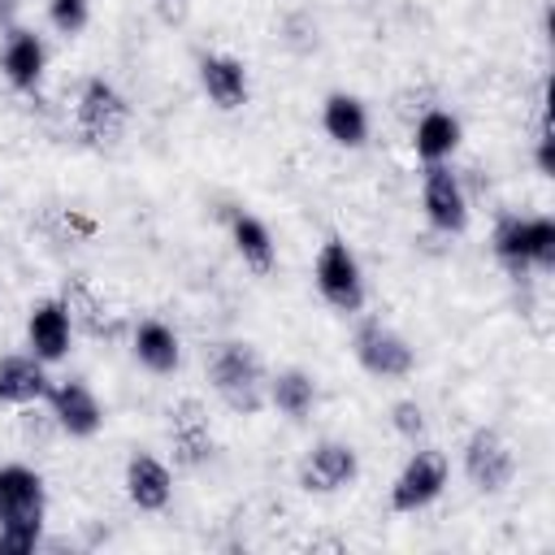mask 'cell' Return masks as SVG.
<instances>
[{
    "label": "cell",
    "instance_id": "obj_1",
    "mask_svg": "<svg viewBox=\"0 0 555 555\" xmlns=\"http://www.w3.org/2000/svg\"><path fill=\"white\" fill-rule=\"evenodd\" d=\"M208 382L217 390V399L238 412V416H256L269 403V373L264 360L251 343L243 338H225L208 351Z\"/></svg>",
    "mask_w": 555,
    "mask_h": 555
},
{
    "label": "cell",
    "instance_id": "obj_2",
    "mask_svg": "<svg viewBox=\"0 0 555 555\" xmlns=\"http://www.w3.org/2000/svg\"><path fill=\"white\" fill-rule=\"evenodd\" d=\"M490 251L512 278L551 273L555 269V217H546V212H538V217L503 212L490 230Z\"/></svg>",
    "mask_w": 555,
    "mask_h": 555
},
{
    "label": "cell",
    "instance_id": "obj_3",
    "mask_svg": "<svg viewBox=\"0 0 555 555\" xmlns=\"http://www.w3.org/2000/svg\"><path fill=\"white\" fill-rule=\"evenodd\" d=\"M312 286H317V295H321L334 312H343V317H360V312H364V299H369L364 269H360V256H356L338 234H330V238L317 247Z\"/></svg>",
    "mask_w": 555,
    "mask_h": 555
},
{
    "label": "cell",
    "instance_id": "obj_4",
    "mask_svg": "<svg viewBox=\"0 0 555 555\" xmlns=\"http://www.w3.org/2000/svg\"><path fill=\"white\" fill-rule=\"evenodd\" d=\"M351 356H356V364H360L369 377H377V382H403V377H412V369H416L412 343H408L395 325H386L382 317H360V321H356Z\"/></svg>",
    "mask_w": 555,
    "mask_h": 555
},
{
    "label": "cell",
    "instance_id": "obj_5",
    "mask_svg": "<svg viewBox=\"0 0 555 555\" xmlns=\"http://www.w3.org/2000/svg\"><path fill=\"white\" fill-rule=\"evenodd\" d=\"M447 477H451V464L438 447H421L403 460V468L395 473L390 481V507L399 516H412V512H425L442 499L447 490Z\"/></svg>",
    "mask_w": 555,
    "mask_h": 555
},
{
    "label": "cell",
    "instance_id": "obj_6",
    "mask_svg": "<svg viewBox=\"0 0 555 555\" xmlns=\"http://www.w3.org/2000/svg\"><path fill=\"white\" fill-rule=\"evenodd\" d=\"M74 126L95 147L117 143L130 126V104L108 78H87L82 91H78V104H74Z\"/></svg>",
    "mask_w": 555,
    "mask_h": 555
},
{
    "label": "cell",
    "instance_id": "obj_7",
    "mask_svg": "<svg viewBox=\"0 0 555 555\" xmlns=\"http://www.w3.org/2000/svg\"><path fill=\"white\" fill-rule=\"evenodd\" d=\"M460 464H464V477H468V486H473L477 494H503V490L512 486V477H516V451H512V442H507L499 429H490V425H477V429L464 438Z\"/></svg>",
    "mask_w": 555,
    "mask_h": 555
},
{
    "label": "cell",
    "instance_id": "obj_8",
    "mask_svg": "<svg viewBox=\"0 0 555 555\" xmlns=\"http://www.w3.org/2000/svg\"><path fill=\"white\" fill-rule=\"evenodd\" d=\"M421 208H425L429 230H438V234H464L468 230V195H464L460 173L447 160L425 165V173H421Z\"/></svg>",
    "mask_w": 555,
    "mask_h": 555
},
{
    "label": "cell",
    "instance_id": "obj_9",
    "mask_svg": "<svg viewBox=\"0 0 555 555\" xmlns=\"http://www.w3.org/2000/svg\"><path fill=\"white\" fill-rule=\"evenodd\" d=\"M360 477V455L343 438H321L299 460V486L308 494H338Z\"/></svg>",
    "mask_w": 555,
    "mask_h": 555
},
{
    "label": "cell",
    "instance_id": "obj_10",
    "mask_svg": "<svg viewBox=\"0 0 555 555\" xmlns=\"http://www.w3.org/2000/svg\"><path fill=\"white\" fill-rule=\"evenodd\" d=\"M74 312L61 295H48V299H35L30 312H26V347L30 356H39L43 364H56L69 356L74 347Z\"/></svg>",
    "mask_w": 555,
    "mask_h": 555
},
{
    "label": "cell",
    "instance_id": "obj_11",
    "mask_svg": "<svg viewBox=\"0 0 555 555\" xmlns=\"http://www.w3.org/2000/svg\"><path fill=\"white\" fill-rule=\"evenodd\" d=\"M48 416L61 434L69 438H95L100 425H104V403L95 399V390L78 377H65V382H52L48 390Z\"/></svg>",
    "mask_w": 555,
    "mask_h": 555
},
{
    "label": "cell",
    "instance_id": "obj_12",
    "mask_svg": "<svg viewBox=\"0 0 555 555\" xmlns=\"http://www.w3.org/2000/svg\"><path fill=\"white\" fill-rule=\"evenodd\" d=\"M43 69H48L43 35H35L30 26H9L4 43H0V74H4V82L13 91H22V95H35L39 82H43Z\"/></svg>",
    "mask_w": 555,
    "mask_h": 555
},
{
    "label": "cell",
    "instance_id": "obj_13",
    "mask_svg": "<svg viewBox=\"0 0 555 555\" xmlns=\"http://www.w3.org/2000/svg\"><path fill=\"white\" fill-rule=\"evenodd\" d=\"M48 486L30 464H0V525H43Z\"/></svg>",
    "mask_w": 555,
    "mask_h": 555
},
{
    "label": "cell",
    "instance_id": "obj_14",
    "mask_svg": "<svg viewBox=\"0 0 555 555\" xmlns=\"http://www.w3.org/2000/svg\"><path fill=\"white\" fill-rule=\"evenodd\" d=\"M195 74H199V91H204L208 104L221 108V113H238V108L251 100V74H247V65H243L238 56H230V52H204L199 65H195Z\"/></svg>",
    "mask_w": 555,
    "mask_h": 555
},
{
    "label": "cell",
    "instance_id": "obj_15",
    "mask_svg": "<svg viewBox=\"0 0 555 555\" xmlns=\"http://www.w3.org/2000/svg\"><path fill=\"white\" fill-rule=\"evenodd\" d=\"M52 390V377H48V364L30 351H9L0 356V403L9 408H35L43 403Z\"/></svg>",
    "mask_w": 555,
    "mask_h": 555
},
{
    "label": "cell",
    "instance_id": "obj_16",
    "mask_svg": "<svg viewBox=\"0 0 555 555\" xmlns=\"http://www.w3.org/2000/svg\"><path fill=\"white\" fill-rule=\"evenodd\" d=\"M121 486H126V499L139 512H165L169 499H173V473H169V464L156 460V455H147V451H134L126 460Z\"/></svg>",
    "mask_w": 555,
    "mask_h": 555
},
{
    "label": "cell",
    "instance_id": "obj_17",
    "mask_svg": "<svg viewBox=\"0 0 555 555\" xmlns=\"http://www.w3.org/2000/svg\"><path fill=\"white\" fill-rule=\"evenodd\" d=\"M130 351H134V360H139L147 373H156V377H169V373H178V364H182V338H178V330H173L169 321H160V317H143V321L134 325Z\"/></svg>",
    "mask_w": 555,
    "mask_h": 555
},
{
    "label": "cell",
    "instance_id": "obj_18",
    "mask_svg": "<svg viewBox=\"0 0 555 555\" xmlns=\"http://www.w3.org/2000/svg\"><path fill=\"white\" fill-rule=\"evenodd\" d=\"M169 442H173V460L182 468H199L212 455V429H208L199 399H182L169 412Z\"/></svg>",
    "mask_w": 555,
    "mask_h": 555
},
{
    "label": "cell",
    "instance_id": "obj_19",
    "mask_svg": "<svg viewBox=\"0 0 555 555\" xmlns=\"http://www.w3.org/2000/svg\"><path fill=\"white\" fill-rule=\"evenodd\" d=\"M321 130L338 147H364L369 143V108L351 91H330L321 100Z\"/></svg>",
    "mask_w": 555,
    "mask_h": 555
},
{
    "label": "cell",
    "instance_id": "obj_20",
    "mask_svg": "<svg viewBox=\"0 0 555 555\" xmlns=\"http://www.w3.org/2000/svg\"><path fill=\"white\" fill-rule=\"evenodd\" d=\"M460 139H464V126L451 108H425L412 126V152L425 160V165H438V160H451L460 152Z\"/></svg>",
    "mask_w": 555,
    "mask_h": 555
},
{
    "label": "cell",
    "instance_id": "obj_21",
    "mask_svg": "<svg viewBox=\"0 0 555 555\" xmlns=\"http://www.w3.org/2000/svg\"><path fill=\"white\" fill-rule=\"evenodd\" d=\"M225 225H230V243H234L238 260H243L251 273H269V269L278 264V243H273L269 225H264L256 212L234 208V212L225 217Z\"/></svg>",
    "mask_w": 555,
    "mask_h": 555
},
{
    "label": "cell",
    "instance_id": "obj_22",
    "mask_svg": "<svg viewBox=\"0 0 555 555\" xmlns=\"http://www.w3.org/2000/svg\"><path fill=\"white\" fill-rule=\"evenodd\" d=\"M269 408H278L286 421H308L317 408V377L304 369H278L269 377Z\"/></svg>",
    "mask_w": 555,
    "mask_h": 555
},
{
    "label": "cell",
    "instance_id": "obj_23",
    "mask_svg": "<svg viewBox=\"0 0 555 555\" xmlns=\"http://www.w3.org/2000/svg\"><path fill=\"white\" fill-rule=\"evenodd\" d=\"M91 22V0H48V26L56 35H82Z\"/></svg>",
    "mask_w": 555,
    "mask_h": 555
},
{
    "label": "cell",
    "instance_id": "obj_24",
    "mask_svg": "<svg viewBox=\"0 0 555 555\" xmlns=\"http://www.w3.org/2000/svg\"><path fill=\"white\" fill-rule=\"evenodd\" d=\"M390 429L403 438V442H421L425 438V408L416 399H395L390 403Z\"/></svg>",
    "mask_w": 555,
    "mask_h": 555
},
{
    "label": "cell",
    "instance_id": "obj_25",
    "mask_svg": "<svg viewBox=\"0 0 555 555\" xmlns=\"http://www.w3.org/2000/svg\"><path fill=\"white\" fill-rule=\"evenodd\" d=\"M43 546V525H0V555H35Z\"/></svg>",
    "mask_w": 555,
    "mask_h": 555
},
{
    "label": "cell",
    "instance_id": "obj_26",
    "mask_svg": "<svg viewBox=\"0 0 555 555\" xmlns=\"http://www.w3.org/2000/svg\"><path fill=\"white\" fill-rule=\"evenodd\" d=\"M551 143H555V139H551V130H546V121H542V126H538V143H533V160H538V173H542V178L555 173V152H551Z\"/></svg>",
    "mask_w": 555,
    "mask_h": 555
},
{
    "label": "cell",
    "instance_id": "obj_27",
    "mask_svg": "<svg viewBox=\"0 0 555 555\" xmlns=\"http://www.w3.org/2000/svg\"><path fill=\"white\" fill-rule=\"evenodd\" d=\"M152 9L165 26H182L191 17V0H152Z\"/></svg>",
    "mask_w": 555,
    "mask_h": 555
},
{
    "label": "cell",
    "instance_id": "obj_28",
    "mask_svg": "<svg viewBox=\"0 0 555 555\" xmlns=\"http://www.w3.org/2000/svg\"><path fill=\"white\" fill-rule=\"evenodd\" d=\"M17 13H22V0H0V26H17Z\"/></svg>",
    "mask_w": 555,
    "mask_h": 555
}]
</instances>
